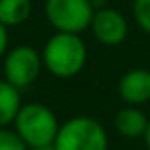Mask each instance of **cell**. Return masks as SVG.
<instances>
[{"label":"cell","mask_w":150,"mask_h":150,"mask_svg":"<svg viewBox=\"0 0 150 150\" xmlns=\"http://www.w3.org/2000/svg\"><path fill=\"white\" fill-rule=\"evenodd\" d=\"M30 0H0V23L4 27H19L30 17Z\"/></svg>","instance_id":"10"},{"label":"cell","mask_w":150,"mask_h":150,"mask_svg":"<svg viewBox=\"0 0 150 150\" xmlns=\"http://www.w3.org/2000/svg\"><path fill=\"white\" fill-rule=\"evenodd\" d=\"M91 4H93V8H95V10H101V8L106 6V0H91Z\"/></svg>","instance_id":"15"},{"label":"cell","mask_w":150,"mask_h":150,"mask_svg":"<svg viewBox=\"0 0 150 150\" xmlns=\"http://www.w3.org/2000/svg\"><path fill=\"white\" fill-rule=\"evenodd\" d=\"M57 150H108V133L91 116H72L63 122L55 137Z\"/></svg>","instance_id":"3"},{"label":"cell","mask_w":150,"mask_h":150,"mask_svg":"<svg viewBox=\"0 0 150 150\" xmlns=\"http://www.w3.org/2000/svg\"><path fill=\"white\" fill-rule=\"evenodd\" d=\"M89 29L93 30V36L97 38V42L108 48H116V46L124 44L129 34V25L124 13H120L116 8L108 6L95 10Z\"/></svg>","instance_id":"6"},{"label":"cell","mask_w":150,"mask_h":150,"mask_svg":"<svg viewBox=\"0 0 150 150\" xmlns=\"http://www.w3.org/2000/svg\"><path fill=\"white\" fill-rule=\"evenodd\" d=\"M148 118L139 106H125L114 116V129L125 139H143L148 127Z\"/></svg>","instance_id":"8"},{"label":"cell","mask_w":150,"mask_h":150,"mask_svg":"<svg viewBox=\"0 0 150 150\" xmlns=\"http://www.w3.org/2000/svg\"><path fill=\"white\" fill-rule=\"evenodd\" d=\"M0 150H30L15 129L0 127Z\"/></svg>","instance_id":"11"},{"label":"cell","mask_w":150,"mask_h":150,"mask_svg":"<svg viewBox=\"0 0 150 150\" xmlns=\"http://www.w3.org/2000/svg\"><path fill=\"white\" fill-rule=\"evenodd\" d=\"M21 93L8 80L0 78V127L13 124L19 108H21Z\"/></svg>","instance_id":"9"},{"label":"cell","mask_w":150,"mask_h":150,"mask_svg":"<svg viewBox=\"0 0 150 150\" xmlns=\"http://www.w3.org/2000/svg\"><path fill=\"white\" fill-rule=\"evenodd\" d=\"M44 69L51 76L69 80L82 72L88 61V48L80 34L57 33L48 38L42 50Z\"/></svg>","instance_id":"1"},{"label":"cell","mask_w":150,"mask_h":150,"mask_svg":"<svg viewBox=\"0 0 150 150\" xmlns=\"http://www.w3.org/2000/svg\"><path fill=\"white\" fill-rule=\"evenodd\" d=\"M118 95L131 106L150 101V69H129L118 82Z\"/></svg>","instance_id":"7"},{"label":"cell","mask_w":150,"mask_h":150,"mask_svg":"<svg viewBox=\"0 0 150 150\" xmlns=\"http://www.w3.org/2000/svg\"><path fill=\"white\" fill-rule=\"evenodd\" d=\"M59 127H61V124H59L55 112L42 103L21 105L13 120V129L23 137L29 148L53 144Z\"/></svg>","instance_id":"2"},{"label":"cell","mask_w":150,"mask_h":150,"mask_svg":"<svg viewBox=\"0 0 150 150\" xmlns=\"http://www.w3.org/2000/svg\"><path fill=\"white\" fill-rule=\"evenodd\" d=\"M30 150H57L55 144H46V146H36V148H30Z\"/></svg>","instance_id":"16"},{"label":"cell","mask_w":150,"mask_h":150,"mask_svg":"<svg viewBox=\"0 0 150 150\" xmlns=\"http://www.w3.org/2000/svg\"><path fill=\"white\" fill-rule=\"evenodd\" d=\"M133 17L137 25L150 34V0H133Z\"/></svg>","instance_id":"12"},{"label":"cell","mask_w":150,"mask_h":150,"mask_svg":"<svg viewBox=\"0 0 150 150\" xmlns=\"http://www.w3.org/2000/svg\"><path fill=\"white\" fill-rule=\"evenodd\" d=\"M143 141H144V146H146V150H150V122H148V127H146V131H144V137H143Z\"/></svg>","instance_id":"14"},{"label":"cell","mask_w":150,"mask_h":150,"mask_svg":"<svg viewBox=\"0 0 150 150\" xmlns=\"http://www.w3.org/2000/svg\"><path fill=\"white\" fill-rule=\"evenodd\" d=\"M42 69H44L42 51L34 50L33 46H15V48L8 50L6 55L2 57L4 80L15 86L19 91L34 84L40 76Z\"/></svg>","instance_id":"5"},{"label":"cell","mask_w":150,"mask_h":150,"mask_svg":"<svg viewBox=\"0 0 150 150\" xmlns=\"http://www.w3.org/2000/svg\"><path fill=\"white\" fill-rule=\"evenodd\" d=\"M8 44H10V34H8V27H4L0 23V59L6 55L8 51Z\"/></svg>","instance_id":"13"},{"label":"cell","mask_w":150,"mask_h":150,"mask_svg":"<svg viewBox=\"0 0 150 150\" xmlns=\"http://www.w3.org/2000/svg\"><path fill=\"white\" fill-rule=\"evenodd\" d=\"M44 11L57 33L82 34L91 27L95 8L91 0H46Z\"/></svg>","instance_id":"4"}]
</instances>
